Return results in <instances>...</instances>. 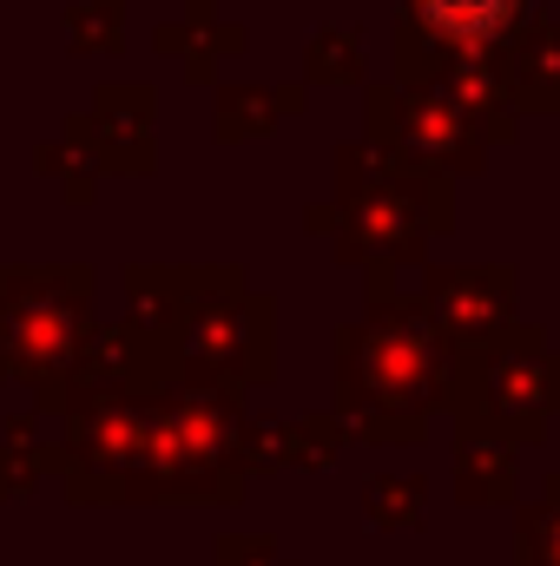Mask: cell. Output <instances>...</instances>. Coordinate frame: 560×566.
I'll list each match as a JSON object with an SVG mask.
<instances>
[{"label": "cell", "mask_w": 560, "mask_h": 566, "mask_svg": "<svg viewBox=\"0 0 560 566\" xmlns=\"http://www.w3.org/2000/svg\"><path fill=\"white\" fill-rule=\"evenodd\" d=\"M455 349L435 336L422 296H396V271H370V303L336 329V422L356 441H422L448 402Z\"/></svg>", "instance_id": "obj_1"}, {"label": "cell", "mask_w": 560, "mask_h": 566, "mask_svg": "<svg viewBox=\"0 0 560 566\" xmlns=\"http://www.w3.org/2000/svg\"><path fill=\"white\" fill-rule=\"evenodd\" d=\"M245 428H251L245 389L172 376L165 389H152V409H145V454L133 501H205V507L238 501L251 481Z\"/></svg>", "instance_id": "obj_2"}, {"label": "cell", "mask_w": 560, "mask_h": 566, "mask_svg": "<svg viewBox=\"0 0 560 566\" xmlns=\"http://www.w3.org/2000/svg\"><path fill=\"white\" fill-rule=\"evenodd\" d=\"M442 409H455L462 428L508 434L515 448L541 441L560 416V349H548V329L508 323L495 343L462 349Z\"/></svg>", "instance_id": "obj_3"}, {"label": "cell", "mask_w": 560, "mask_h": 566, "mask_svg": "<svg viewBox=\"0 0 560 566\" xmlns=\"http://www.w3.org/2000/svg\"><path fill=\"white\" fill-rule=\"evenodd\" d=\"M178 376L198 382H265L271 376V296L251 290L238 271H191L185 310L172 323Z\"/></svg>", "instance_id": "obj_4"}, {"label": "cell", "mask_w": 560, "mask_h": 566, "mask_svg": "<svg viewBox=\"0 0 560 566\" xmlns=\"http://www.w3.org/2000/svg\"><path fill=\"white\" fill-rule=\"evenodd\" d=\"M93 329V271H0V376L40 396L73 369Z\"/></svg>", "instance_id": "obj_5"}, {"label": "cell", "mask_w": 560, "mask_h": 566, "mask_svg": "<svg viewBox=\"0 0 560 566\" xmlns=\"http://www.w3.org/2000/svg\"><path fill=\"white\" fill-rule=\"evenodd\" d=\"M145 396H93L66 409V441H60V474L73 501H133L145 454Z\"/></svg>", "instance_id": "obj_6"}, {"label": "cell", "mask_w": 560, "mask_h": 566, "mask_svg": "<svg viewBox=\"0 0 560 566\" xmlns=\"http://www.w3.org/2000/svg\"><path fill=\"white\" fill-rule=\"evenodd\" d=\"M422 310L435 323V336L462 356V349H481L495 343L508 323H515V271H428L422 277Z\"/></svg>", "instance_id": "obj_7"}, {"label": "cell", "mask_w": 560, "mask_h": 566, "mask_svg": "<svg viewBox=\"0 0 560 566\" xmlns=\"http://www.w3.org/2000/svg\"><path fill=\"white\" fill-rule=\"evenodd\" d=\"M343 211H350V224L336 231V258L343 264H370V271L376 264H390V271L416 264L422 238L435 231V218H422L403 191H350Z\"/></svg>", "instance_id": "obj_8"}, {"label": "cell", "mask_w": 560, "mask_h": 566, "mask_svg": "<svg viewBox=\"0 0 560 566\" xmlns=\"http://www.w3.org/2000/svg\"><path fill=\"white\" fill-rule=\"evenodd\" d=\"M521 20V0H416V27L442 46H488Z\"/></svg>", "instance_id": "obj_9"}, {"label": "cell", "mask_w": 560, "mask_h": 566, "mask_svg": "<svg viewBox=\"0 0 560 566\" xmlns=\"http://www.w3.org/2000/svg\"><path fill=\"white\" fill-rule=\"evenodd\" d=\"M455 494L475 501V507L515 501V441L488 434V428H462V441H455Z\"/></svg>", "instance_id": "obj_10"}, {"label": "cell", "mask_w": 560, "mask_h": 566, "mask_svg": "<svg viewBox=\"0 0 560 566\" xmlns=\"http://www.w3.org/2000/svg\"><path fill=\"white\" fill-rule=\"evenodd\" d=\"M403 145L428 158V165H475V139L462 133V119L455 113H442V106H416L409 119H403Z\"/></svg>", "instance_id": "obj_11"}, {"label": "cell", "mask_w": 560, "mask_h": 566, "mask_svg": "<svg viewBox=\"0 0 560 566\" xmlns=\"http://www.w3.org/2000/svg\"><path fill=\"white\" fill-rule=\"evenodd\" d=\"M515 566H560V474L535 507L515 514Z\"/></svg>", "instance_id": "obj_12"}, {"label": "cell", "mask_w": 560, "mask_h": 566, "mask_svg": "<svg viewBox=\"0 0 560 566\" xmlns=\"http://www.w3.org/2000/svg\"><path fill=\"white\" fill-rule=\"evenodd\" d=\"M363 514H370V527H422V514H428V481H403V474H383V481H370L363 488Z\"/></svg>", "instance_id": "obj_13"}, {"label": "cell", "mask_w": 560, "mask_h": 566, "mask_svg": "<svg viewBox=\"0 0 560 566\" xmlns=\"http://www.w3.org/2000/svg\"><path fill=\"white\" fill-rule=\"evenodd\" d=\"M218 566H290V560H278L271 534H225L218 541Z\"/></svg>", "instance_id": "obj_14"}]
</instances>
